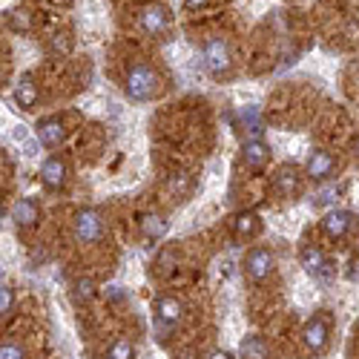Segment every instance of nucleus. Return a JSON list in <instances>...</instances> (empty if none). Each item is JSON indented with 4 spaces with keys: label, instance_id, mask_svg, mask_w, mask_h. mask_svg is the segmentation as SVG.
<instances>
[{
    "label": "nucleus",
    "instance_id": "nucleus-1",
    "mask_svg": "<svg viewBox=\"0 0 359 359\" xmlns=\"http://www.w3.org/2000/svg\"><path fill=\"white\" fill-rule=\"evenodd\" d=\"M127 95L133 101H149V98H156L158 95V75L149 69V67H144V64L133 67L127 72Z\"/></svg>",
    "mask_w": 359,
    "mask_h": 359
},
{
    "label": "nucleus",
    "instance_id": "nucleus-2",
    "mask_svg": "<svg viewBox=\"0 0 359 359\" xmlns=\"http://www.w3.org/2000/svg\"><path fill=\"white\" fill-rule=\"evenodd\" d=\"M104 233V222H101V213L98 210H81L75 216V238L81 245H93L98 242Z\"/></svg>",
    "mask_w": 359,
    "mask_h": 359
},
{
    "label": "nucleus",
    "instance_id": "nucleus-3",
    "mask_svg": "<svg viewBox=\"0 0 359 359\" xmlns=\"http://www.w3.org/2000/svg\"><path fill=\"white\" fill-rule=\"evenodd\" d=\"M204 67L210 69L213 75H227L230 72V49L222 38L207 41L204 46Z\"/></svg>",
    "mask_w": 359,
    "mask_h": 359
},
{
    "label": "nucleus",
    "instance_id": "nucleus-4",
    "mask_svg": "<svg viewBox=\"0 0 359 359\" xmlns=\"http://www.w3.org/2000/svg\"><path fill=\"white\" fill-rule=\"evenodd\" d=\"M337 170V158L327 153V149H313L305 161V172L313 178V182H327Z\"/></svg>",
    "mask_w": 359,
    "mask_h": 359
},
{
    "label": "nucleus",
    "instance_id": "nucleus-5",
    "mask_svg": "<svg viewBox=\"0 0 359 359\" xmlns=\"http://www.w3.org/2000/svg\"><path fill=\"white\" fill-rule=\"evenodd\" d=\"M245 271H248V276H250L253 282L267 279V276H271V271H273V256H271V250L253 248V250L248 253V259H245Z\"/></svg>",
    "mask_w": 359,
    "mask_h": 359
},
{
    "label": "nucleus",
    "instance_id": "nucleus-6",
    "mask_svg": "<svg viewBox=\"0 0 359 359\" xmlns=\"http://www.w3.org/2000/svg\"><path fill=\"white\" fill-rule=\"evenodd\" d=\"M178 322H182V302L172 296H158L156 299V325L161 331H170Z\"/></svg>",
    "mask_w": 359,
    "mask_h": 359
},
{
    "label": "nucleus",
    "instance_id": "nucleus-7",
    "mask_svg": "<svg viewBox=\"0 0 359 359\" xmlns=\"http://www.w3.org/2000/svg\"><path fill=\"white\" fill-rule=\"evenodd\" d=\"M141 26H144V32H149V35H161L164 29L170 26V12H167V6H161V4H147V6L141 9Z\"/></svg>",
    "mask_w": 359,
    "mask_h": 359
},
{
    "label": "nucleus",
    "instance_id": "nucleus-8",
    "mask_svg": "<svg viewBox=\"0 0 359 359\" xmlns=\"http://www.w3.org/2000/svg\"><path fill=\"white\" fill-rule=\"evenodd\" d=\"M327 322H325V316H313L305 327H302V342L313 351V353H319V351H325V345H327Z\"/></svg>",
    "mask_w": 359,
    "mask_h": 359
},
{
    "label": "nucleus",
    "instance_id": "nucleus-9",
    "mask_svg": "<svg viewBox=\"0 0 359 359\" xmlns=\"http://www.w3.org/2000/svg\"><path fill=\"white\" fill-rule=\"evenodd\" d=\"M351 224H353V216L348 210H327L322 219V230L331 238H342L351 230Z\"/></svg>",
    "mask_w": 359,
    "mask_h": 359
},
{
    "label": "nucleus",
    "instance_id": "nucleus-10",
    "mask_svg": "<svg viewBox=\"0 0 359 359\" xmlns=\"http://www.w3.org/2000/svg\"><path fill=\"white\" fill-rule=\"evenodd\" d=\"M41 178L49 190H61L67 184V164L61 158H46L41 167Z\"/></svg>",
    "mask_w": 359,
    "mask_h": 359
},
{
    "label": "nucleus",
    "instance_id": "nucleus-11",
    "mask_svg": "<svg viewBox=\"0 0 359 359\" xmlns=\"http://www.w3.org/2000/svg\"><path fill=\"white\" fill-rule=\"evenodd\" d=\"M273 187H276V193L282 198H293L299 193V187H302V178H299V172L293 167H282L276 172V178H273Z\"/></svg>",
    "mask_w": 359,
    "mask_h": 359
},
{
    "label": "nucleus",
    "instance_id": "nucleus-12",
    "mask_svg": "<svg viewBox=\"0 0 359 359\" xmlns=\"http://www.w3.org/2000/svg\"><path fill=\"white\" fill-rule=\"evenodd\" d=\"M38 138L43 147H57L64 138H67V130L61 124V118H43L38 124Z\"/></svg>",
    "mask_w": 359,
    "mask_h": 359
},
{
    "label": "nucleus",
    "instance_id": "nucleus-13",
    "mask_svg": "<svg viewBox=\"0 0 359 359\" xmlns=\"http://www.w3.org/2000/svg\"><path fill=\"white\" fill-rule=\"evenodd\" d=\"M242 158L250 170H259L267 164V158H271V149H267V144H262L259 138H250L245 147H242Z\"/></svg>",
    "mask_w": 359,
    "mask_h": 359
},
{
    "label": "nucleus",
    "instance_id": "nucleus-14",
    "mask_svg": "<svg viewBox=\"0 0 359 359\" xmlns=\"http://www.w3.org/2000/svg\"><path fill=\"white\" fill-rule=\"evenodd\" d=\"M15 101H18L20 109H32V107L38 104V83L29 78V75H23V78L15 83Z\"/></svg>",
    "mask_w": 359,
    "mask_h": 359
},
{
    "label": "nucleus",
    "instance_id": "nucleus-15",
    "mask_svg": "<svg viewBox=\"0 0 359 359\" xmlns=\"http://www.w3.org/2000/svg\"><path fill=\"white\" fill-rule=\"evenodd\" d=\"M38 204L32 201V198H20L18 204H15V222L20 224V227H32V224H38Z\"/></svg>",
    "mask_w": 359,
    "mask_h": 359
},
{
    "label": "nucleus",
    "instance_id": "nucleus-16",
    "mask_svg": "<svg viewBox=\"0 0 359 359\" xmlns=\"http://www.w3.org/2000/svg\"><path fill=\"white\" fill-rule=\"evenodd\" d=\"M167 227H170L167 219L158 216V213H144V216H141V233H144L147 238H153V242L167 233Z\"/></svg>",
    "mask_w": 359,
    "mask_h": 359
},
{
    "label": "nucleus",
    "instance_id": "nucleus-17",
    "mask_svg": "<svg viewBox=\"0 0 359 359\" xmlns=\"http://www.w3.org/2000/svg\"><path fill=\"white\" fill-rule=\"evenodd\" d=\"M259 216L256 213H238L236 219H233V233L238 236V238H250V236H256L259 233Z\"/></svg>",
    "mask_w": 359,
    "mask_h": 359
},
{
    "label": "nucleus",
    "instance_id": "nucleus-18",
    "mask_svg": "<svg viewBox=\"0 0 359 359\" xmlns=\"http://www.w3.org/2000/svg\"><path fill=\"white\" fill-rule=\"evenodd\" d=\"M299 259H302V267L311 273V276H316L319 271H322V264L327 262L325 259V253L316 248V245H308V248H302V253H299Z\"/></svg>",
    "mask_w": 359,
    "mask_h": 359
},
{
    "label": "nucleus",
    "instance_id": "nucleus-19",
    "mask_svg": "<svg viewBox=\"0 0 359 359\" xmlns=\"http://www.w3.org/2000/svg\"><path fill=\"white\" fill-rule=\"evenodd\" d=\"M337 196H339V190L334 187V184H325L322 190H316L313 193V207H319V210H325V207H331V210H337Z\"/></svg>",
    "mask_w": 359,
    "mask_h": 359
},
{
    "label": "nucleus",
    "instance_id": "nucleus-20",
    "mask_svg": "<svg viewBox=\"0 0 359 359\" xmlns=\"http://www.w3.org/2000/svg\"><path fill=\"white\" fill-rule=\"evenodd\" d=\"M242 124H245V130H248L253 138H259V135L264 133L262 115H259V109H256V107H245V109H242Z\"/></svg>",
    "mask_w": 359,
    "mask_h": 359
},
{
    "label": "nucleus",
    "instance_id": "nucleus-21",
    "mask_svg": "<svg viewBox=\"0 0 359 359\" xmlns=\"http://www.w3.org/2000/svg\"><path fill=\"white\" fill-rule=\"evenodd\" d=\"M264 353H267V345L259 337H245L242 339V356L245 359H264Z\"/></svg>",
    "mask_w": 359,
    "mask_h": 359
},
{
    "label": "nucleus",
    "instance_id": "nucleus-22",
    "mask_svg": "<svg viewBox=\"0 0 359 359\" xmlns=\"http://www.w3.org/2000/svg\"><path fill=\"white\" fill-rule=\"evenodd\" d=\"M95 296V282L93 279H78L75 282V299L78 302H89Z\"/></svg>",
    "mask_w": 359,
    "mask_h": 359
},
{
    "label": "nucleus",
    "instance_id": "nucleus-23",
    "mask_svg": "<svg viewBox=\"0 0 359 359\" xmlns=\"http://www.w3.org/2000/svg\"><path fill=\"white\" fill-rule=\"evenodd\" d=\"M133 353H135V351H133V345L121 339V342H115V345L109 348L107 359H133Z\"/></svg>",
    "mask_w": 359,
    "mask_h": 359
},
{
    "label": "nucleus",
    "instance_id": "nucleus-24",
    "mask_svg": "<svg viewBox=\"0 0 359 359\" xmlns=\"http://www.w3.org/2000/svg\"><path fill=\"white\" fill-rule=\"evenodd\" d=\"M15 305V293L6 287V285H0V316H6Z\"/></svg>",
    "mask_w": 359,
    "mask_h": 359
},
{
    "label": "nucleus",
    "instance_id": "nucleus-25",
    "mask_svg": "<svg viewBox=\"0 0 359 359\" xmlns=\"http://www.w3.org/2000/svg\"><path fill=\"white\" fill-rule=\"evenodd\" d=\"M334 273H337V264H334V262H325V264H322V271H319L313 279H319V282H331Z\"/></svg>",
    "mask_w": 359,
    "mask_h": 359
},
{
    "label": "nucleus",
    "instance_id": "nucleus-26",
    "mask_svg": "<svg viewBox=\"0 0 359 359\" xmlns=\"http://www.w3.org/2000/svg\"><path fill=\"white\" fill-rule=\"evenodd\" d=\"M12 26H15V29H20V32H26V29H29V15H26L23 9L12 12Z\"/></svg>",
    "mask_w": 359,
    "mask_h": 359
},
{
    "label": "nucleus",
    "instance_id": "nucleus-27",
    "mask_svg": "<svg viewBox=\"0 0 359 359\" xmlns=\"http://www.w3.org/2000/svg\"><path fill=\"white\" fill-rule=\"evenodd\" d=\"M0 359H23V351L18 345H0Z\"/></svg>",
    "mask_w": 359,
    "mask_h": 359
},
{
    "label": "nucleus",
    "instance_id": "nucleus-28",
    "mask_svg": "<svg viewBox=\"0 0 359 359\" xmlns=\"http://www.w3.org/2000/svg\"><path fill=\"white\" fill-rule=\"evenodd\" d=\"M172 193H187V187H190V175L184 172V175H178V182H175V178H172Z\"/></svg>",
    "mask_w": 359,
    "mask_h": 359
},
{
    "label": "nucleus",
    "instance_id": "nucleus-29",
    "mask_svg": "<svg viewBox=\"0 0 359 359\" xmlns=\"http://www.w3.org/2000/svg\"><path fill=\"white\" fill-rule=\"evenodd\" d=\"M348 279H351L353 285H359V259H353V262L348 264Z\"/></svg>",
    "mask_w": 359,
    "mask_h": 359
},
{
    "label": "nucleus",
    "instance_id": "nucleus-30",
    "mask_svg": "<svg viewBox=\"0 0 359 359\" xmlns=\"http://www.w3.org/2000/svg\"><path fill=\"white\" fill-rule=\"evenodd\" d=\"M204 4H207V0H184V6H187V9H201Z\"/></svg>",
    "mask_w": 359,
    "mask_h": 359
},
{
    "label": "nucleus",
    "instance_id": "nucleus-31",
    "mask_svg": "<svg viewBox=\"0 0 359 359\" xmlns=\"http://www.w3.org/2000/svg\"><path fill=\"white\" fill-rule=\"evenodd\" d=\"M210 359H230V353H224V351H216Z\"/></svg>",
    "mask_w": 359,
    "mask_h": 359
},
{
    "label": "nucleus",
    "instance_id": "nucleus-32",
    "mask_svg": "<svg viewBox=\"0 0 359 359\" xmlns=\"http://www.w3.org/2000/svg\"><path fill=\"white\" fill-rule=\"evenodd\" d=\"M57 4H72V0H57Z\"/></svg>",
    "mask_w": 359,
    "mask_h": 359
},
{
    "label": "nucleus",
    "instance_id": "nucleus-33",
    "mask_svg": "<svg viewBox=\"0 0 359 359\" xmlns=\"http://www.w3.org/2000/svg\"><path fill=\"white\" fill-rule=\"evenodd\" d=\"M0 279H4V271H0Z\"/></svg>",
    "mask_w": 359,
    "mask_h": 359
},
{
    "label": "nucleus",
    "instance_id": "nucleus-34",
    "mask_svg": "<svg viewBox=\"0 0 359 359\" xmlns=\"http://www.w3.org/2000/svg\"><path fill=\"white\" fill-rule=\"evenodd\" d=\"M356 156H359V147H356Z\"/></svg>",
    "mask_w": 359,
    "mask_h": 359
},
{
    "label": "nucleus",
    "instance_id": "nucleus-35",
    "mask_svg": "<svg viewBox=\"0 0 359 359\" xmlns=\"http://www.w3.org/2000/svg\"><path fill=\"white\" fill-rule=\"evenodd\" d=\"M0 213H4V210H0Z\"/></svg>",
    "mask_w": 359,
    "mask_h": 359
}]
</instances>
